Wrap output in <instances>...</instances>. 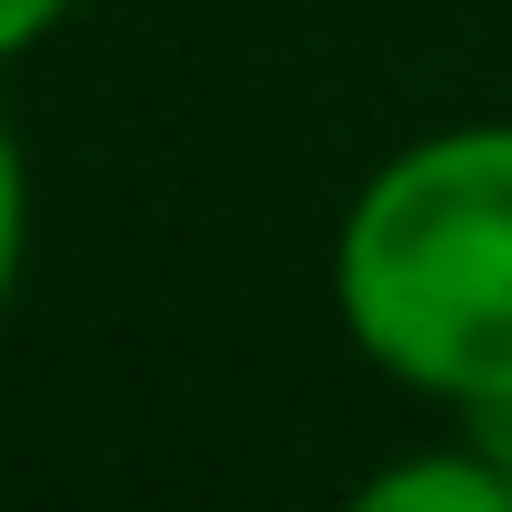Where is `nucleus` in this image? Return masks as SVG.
I'll return each instance as SVG.
<instances>
[{
	"mask_svg": "<svg viewBox=\"0 0 512 512\" xmlns=\"http://www.w3.org/2000/svg\"><path fill=\"white\" fill-rule=\"evenodd\" d=\"M342 342L452 422L512 412V111L442 121L362 171L332 221Z\"/></svg>",
	"mask_w": 512,
	"mask_h": 512,
	"instance_id": "obj_1",
	"label": "nucleus"
},
{
	"mask_svg": "<svg viewBox=\"0 0 512 512\" xmlns=\"http://www.w3.org/2000/svg\"><path fill=\"white\" fill-rule=\"evenodd\" d=\"M372 512H512V462L492 442V422H462L452 442H422L382 472H362Z\"/></svg>",
	"mask_w": 512,
	"mask_h": 512,
	"instance_id": "obj_2",
	"label": "nucleus"
},
{
	"mask_svg": "<svg viewBox=\"0 0 512 512\" xmlns=\"http://www.w3.org/2000/svg\"><path fill=\"white\" fill-rule=\"evenodd\" d=\"M21 262H31V151H21V121L0 111V322H11Z\"/></svg>",
	"mask_w": 512,
	"mask_h": 512,
	"instance_id": "obj_3",
	"label": "nucleus"
},
{
	"mask_svg": "<svg viewBox=\"0 0 512 512\" xmlns=\"http://www.w3.org/2000/svg\"><path fill=\"white\" fill-rule=\"evenodd\" d=\"M61 21H71V0H0V71H11V61H31Z\"/></svg>",
	"mask_w": 512,
	"mask_h": 512,
	"instance_id": "obj_4",
	"label": "nucleus"
},
{
	"mask_svg": "<svg viewBox=\"0 0 512 512\" xmlns=\"http://www.w3.org/2000/svg\"><path fill=\"white\" fill-rule=\"evenodd\" d=\"M492 442H502V462H512V412H502V422H492Z\"/></svg>",
	"mask_w": 512,
	"mask_h": 512,
	"instance_id": "obj_5",
	"label": "nucleus"
}]
</instances>
